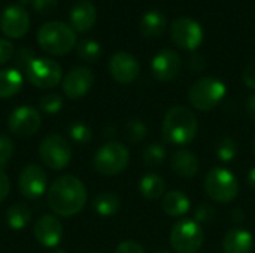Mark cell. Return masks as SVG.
I'll list each match as a JSON object with an SVG mask.
<instances>
[{"instance_id": "cell-37", "label": "cell", "mask_w": 255, "mask_h": 253, "mask_svg": "<svg viewBox=\"0 0 255 253\" xmlns=\"http://www.w3.org/2000/svg\"><path fill=\"white\" fill-rule=\"evenodd\" d=\"M13 55V45L7 39H0V66L7 63Z\"/></svg>"}, {"instance_id": "cell-45", "label": "cell", "mask_w": 255, "mask_h": 253, "mask_svg": "<svg viewBox=\"0 0 255 253\" xmlns=\"http://www.w3.org/2000/svg\"><path fill=\"white\" fill-rule=\"evenodd\" d=\"M48 253H66V251H63V249H54V251H51V252Z\"/></svg>"}, {"instance_id": "cell-31", "label": "cell", "mask_w": 255, "mask_h": 253, "mask_svg": "<svg viewBox=\"0 0 255 253\" xmlns=\"http://www.w3.org/2000/svg\"><path fill=\"white\" fill-rule=\"evenodd\" d=\"M69 136L73 140V143H76V145H87L91 140L93 133H91L88 125H85L82 122H75L73 125L69 127Z\"/></svg>"}, {"instance_id": "cell-20", "label": "cell", "mask_w": 255, "mask_h": 253, "mask_svg": "<svg viewBox=\"0 0 255 253\" xmlns=\"http://www.w3.org/2000/svg\"><path fill=\"white\" fill-rule=\"evenodd\" d=\"M170 166H172V170L178 176L185 177V179L194 177L197 174V171H199V160H197V157L193 152L187 151V149L176 151L172 155Z\"/></svg>"}, {"instance_id": "cell-38", "label": "cell", "mask_w": 255, "mask_h": 253, "mask_svg": "<svg viewBox=\"0 0 255 253\" xmlns=\"http://www.w3.org/2000/svg\"><path fill=\"white\" fill-rule=\"evenodd\" d=\"M242 79L248 88L255 89V60L245 66L244 73H242Z\"/></svg>"}, {"instance_id": "cell-34", "label": "cell", "mask_w": 255, "mask_h": 253, "mask_svg": "<svg viewBox=\"0 0 255 253\" xmlns=\"http://www.w3.org/2000/svg\"><path fill=\"white\" fill-rule=\"evenodd\" d=\"M13 154V143L7 136H0V169L4 167Z\"/></svg>"}, {"instance_id": "cell-11", "label": "cell", "mask_w": 255, "mask_h": 253, "mask_svg": "<svg viewBox=\"0 0 255 253\" xmlns=\"http://www.w3.org/2000/svg\"><path fill=\"white\" fill-rule=\"evenodd\" d=\"M42 124V118L39 112L31 106H19L12 110V113L7 118V127L9 130L22 137L33 136L39 131Z\"/></svg>"}, {"instance_id": "cell-47", "label": "cell", "mask_w": 255, "mask_h": 253, "mask_svg": "<svg viewBox=\"0 0 255 253\" xmlns=\"http://www.w3.org/2000/svg\"><path fill=\"white\" fill-rule=\"evenodd\" d=\"M254 152H255V142H254Z\"/></svg>"}, {"instance_id": "cell-33", "label": "cell", "mask_w": 255, "mask_h": 253, "mask_svg": "<svg viewBox=\"0 0 255 253\" xmlns=\"http://www.w3.org/2000/svg\"><path fill=\"white\" fill-rule=\"evenodd\" d=\"M214 216H215V209L211 204H205V203L200 204L194 212V221L200 225L212 222Z\"/></svg>"}, {"instance_id": "cell-7", "label": "cell", "mask_w": 255, "mask_h": 253, "mask_svg": "<svg viewBox=\"0 0 255 253\" xmlns=\"http://www.w3.org/2000/svg\"><path fill=\"white\" fill-rule=\"evenodd\" d=\"M205 233L194 219L179 221L170 233V245L176 253H196L203 246Z\"/></svg>"}, {"instance_id": "cell-9", "label": "cell", "mask_w": 255, "mask_h": 253, "mask_svg": "<svg viewBox=\"0 0 255 253\" xmlns=\"http://www.w3.org/2000/svg\"><path fill=\"white\" fill-rule=\"evenodd\" d=\"M25 76L37 88H54L63 81L61 66L49 58H33L25 67Z\"/></svg>"}, {"instance_id": "cell-14", "label": "cell", "mask_w": 255, "mask_h": 253, "mask_svg": "<svg viewBox=\"0 0 255 253\" xmlns=\"http://www.w3.org/2000/svg\"><path fill=\"white\" fill-rule=\"evenodd\" d=\"M94 82L93 72L87 67H75L72 69L61 81V86L64 94L72 100H79L91 89Z\"/></svg>"}, {"instance_id": "cell-15", "label": "cell", "mask_w": 255, "mask_h": 253, "mask_svg": "<svg viewBox=\"0 0 255 253\" xmlns=\"http://www.w3.org/2000/svg\"><path fill=\"white\" fill-rule=\"evenodd\" d=\"M182 67V60L179 54L173 49H161L151 63V69L154 76L161 82L173 81Z\"/></svg>"}, {"instance_id": "cell-44", "label": "cell", "mask_w": 255, "mask_h": 253, "mask_svg": "<svg viewBox=\"0 0 255 253\" xmlns=\"http://www.w3.org/2000/svg\"><path fill=\"white\" fill-rule=\"evenodd\" d=\"M18 1H19V4H21V6L28 4V3H33V0H18Z\"/></svg>"}, {"instance_id": "cell-32", "label": "cell", "mask_w": 255, "mask_h": 253, "mask_svg": "<svg viewBox=\"0 0 255 253\" xmlns=\"http://www.w3.org/2000/svg\"><path fill=\"white\" fill-rule=\"evenodd\" d=\"M39 106L40 109L45 112V113H49V115H54V113H58L63 107V98L58 95V94H46L40 98L39 101Z\"/></svg>"}, {"instance_id": "cell-40", "label": "cell", "mask_w": 255, "mask_h": 253, "mask_svg": "<svg viewBox=\"0 0 255 253\" xmlns=\"http://www.w3.org/2000/svg\"><path fill=\"white\" fill-rule=\"evenodd\" d=\"M188 66H190L191 72H202L205 69V60L200 55H193Z\"/></svg>"}, {"instance_id": "cell-43", "label": "cell", "mask_w": 255, "mask_h": 253, "mask_svg": "<svg viewBox=\"0 0 255 253\" xmlns=\"http://www.w3.org/2000/svg\"><path fill=\"white\" fill-rule=\"evenodd\" d=\"M115 134V127H111V128H105V136H114Z\"/></svg>"}, {"instance_id": "cell-3", "label": "cell", "mask_w": 255, "mask_h": 253, "mask_svg": "<svg viewBox=\"0 0 255 253\" xmlns=\"http://www.w3.org/2000/svg\"><path fill=\"white\" fill-rule=\"evenodd\" d=\"M37 43L46 54L64 55L76 45V31L61 21H48L37 31Z\"/></svg>"}, {"instance_id": "cell-5", "label": "cell", "mask_w": 255, "mask_h": 253, "mask_svg": "<svg viewBox=\"0 0 255 253\" xmlns=\"http://www.w3.org/2000/svg\"><path fill=\"white\" fill-rule=\"evenodd\" d=\"M205 191L214 201L227 204L238 197L239 182L230 170L224 167H214L205 177Z\"/></svg>"}, {"instance_id": "cell-22", "label": "cell", "mask_w": 255, "mask_h": 253, "mask_svg": "<svg viewBox=\"0 0 255 253\" xmlns=\"http://www.w3.org/2000/svg\"><path fill=\"white\" fill-rule=\"evenodd\" d=\"M167 19L158 10H149L142 16L140 21V31L148 39H155L166 31Z\"/></svg>"}, {"instance_id": "cell-6", "label": "cell", "mask_w": 255, "mask_h": 253, "mask_svg": "<svg viewBox=\"0 0 255 253\" xmlns=\"http://www.w3.org/2000/svg\"><path fill=\"white\" fill-rule=\"evenodd\" d=\"M128 160L130 154L124 145L118 142H109L96 152L93 164L97 173L103 176H115L126 170Z\"/></svg>"}, {"instance_id": "cell-24", "label": "cell", "mask_w": 255, "mask_h": 253, "mask_svg": "<svg viewBox=\"0 0 255 253\" xmlns=\"http://www.w3.org/2000/svg\"><path fill=\"white\" fill-rule=\"evenodd\" d=\"M139 189L145 198L158 200L166 192V182L161 176L151 173V174H146L142 177V180L139 183Z\"/></svg>"}, {"instance_id": "cell-30", "label": "cell", "mask_w": 255, "mask_h": 253, "mask_svg": "<svg viewBox=\"0 0 255 253\" xmlns=\"http://www.w3.org/2000/svg\"><path fill=\"white\" fill-rule=\"evenodd\" d=\"M102 48L96 40L85 39L78 45V55L85 61H96L100 57Z\"/></svg>"}, {"instance_id": "cell-13", "label": "cell", "mask_w": 255, "mask_h": 253, "mask_svg": "<svg viewBox=\"0 0 255 253\" xmlns=\"http://www.w3.org/2000/svg\"><path fill=\"white\" fill-rule=\"evenodd\" d=\"M30 27V16L21 4L7 6L0 15V30L6 37L19 39Z\"/></svg>"}, {"instance_id": "cell-42", "label": "cell", "mask_w": 255, "mask_h": 253, "mask_svg": "<svg viewBox=\"0 0 255 253\" xmlns=\"http://www.w3.org/2000/svg\"><path fill=\"white\" fill-rule=\"evenodd\" d=\"M247 182H248V186L255 191V167H253V169L250 170V173H248V180H247Z\"/></svg>"}, {"instance_id": "cell-18", "label": "cell", "mask_w": 255, "mask_h": 253, "mask_svg": "<svg viewBox=\"0 0 255 253\" xmlns=\"http://www.w3.org/2000/svg\"><path fill=\"white\" fill-rule=\"evenodd\" d=\"M96 18H97L96 6L88 0L76 1L73 4V7L70 9V13H69L70 27L75 31H79V33L88 31L94 25Z\"/></svg>"}, {"instance_id": "cell-41", "label": "cell", "mask_w": 255, "mask_h": 253, "mask_svg": "<svg viewBox=\"0 0 255 253\" xmlns=\"http://www.w3.org/2000/svg\"><path fill=\"white\" fill-rule=\"evenodd\" d=\"M245 109H247V113H248L250 119L255 122V94L248 97L247 104H245Z\"/></svg>"}, {"instance_id": "cell-28", "label": "cell", "mask_w": 255, "mask_h": 253, "mask_svg": "<svg viewBox=\"0 0 255 253\" xmlns=\"http://www.w3.org/2000/svg\"><path fill=\"white\" fill-rule=\"evenodd\" d=\"M146 133H148V128H146L145 122L140 119H131L123 128V136L130 143L140 142L146 136Z\"/></svg>"}, {"instance_id": "cell-25", "label": "cell", "mask_w": 255, "mask_h": 253, "mask_svg": "<svg viewBox=\"0 0 255 253\" xmlns=\"http://www.w3.org/2000/svg\"><path fill=\"white\" fill-rule=\"evenodd\" d=\"M30 221H31V210L25 204L16 203L7 209L6 222H7L9 228H12L15 231H21L30 224Z\"/></svg>"}, {"instance_id": "cell-4", "label": "cell", "mask_w": 255, "mask_h": 253, "mask_svg": "<svg viewBox=\"0 0 255 253\" xmlns=\"http://www.w3.org/2000/svg\"><path fill=\"white\" fill-rule=\"evenodd\" d=\"M226 92L227 88L223 81L214 76H206L200 78L191 85L188 91V98L193 107L200 112H208L215 109L221 103V100L226 97Z\"/></svg>"}, {"instance_id": "cell-16", "label": "cell", "mask_w": 255, "mask_h": 253, "mask_svg": "<svg viewBox=\"0 0 255 253\" xmlns=\"http://www.w3.org/2000/svg\"><path fill=\"white\" fill-rule=\"evenodd\" d=\"M109 72L111 76L120 84H131L136 81L140 72L139 61L128 52L120 51L112 55L109 61Z\"/></svg>"}, {"instance_id": "cell-29", "label": "cell", "mask_w": 255, "mask_h": 253, "mask_svg": "<svg viewBox=\"0 0 255 253\" xmlns=\"http://www.w3.org/2000/svg\"><path fill=\"white\" fill-rule=\"evenodd\" d=\"M215 154L224 163L233 161L236 158V155H238V143H236V140L232 139V137H223L217 145Z\"/></svg>"}, {"instance_id": "cell-10", "label": "cell", "mask_w": 255, "mask_h": 253, "mask_svg": "<svg viewBox=\"0 0 255 253\" xmlns=\"http://www.w3.org/2000/svg\"><path fill=\"white\" fill-rule=\"evenodd\" d=\"M170 37L178 48L194 51L203 40V31L197 21L188 16H181L172 22Z\"/></svg>"}, {"instance_id": "cell-1", "label": "cell", "mask_w": 255, "mask_h": 253, "mask_svg": "<svg viewBox=\"0 0 255 253\" xmlns=\"http://www.w3.org/2000/svg\"><path fill=\"white\" fill-rule=\"evenodd\" d=\"M48 204L58 216H75L87 203L85 185L75 176L66 174L54 180L48 189Z\"/></svg>"}, {"instance_id": "cell-12", "label": "cell", "mask_w": 255, "mask_h": 253, "mask_svg": "<svg viewBox=\"0 0 255 253\" xmlns=\"http://www.w3.org/2000/svg\"><path fill=\"white\" fill-rule=\"evenodd\" d=\"M18 186H19V192L25 198L36 200L45 194L48 186V176L40 166L28 164L19 173Z\"/></svg>"}, {"instance_id": "cell-39", "label": "cell", "mask_w": 255, "mask_h": 253, "mask_svg": "<svg viewBox=\"0 0 255 253\" xmlns=\"http://www.w3.org/2000/svg\"><path fill=\"white\" fill-rule=\"evenodd\" d=\"M9 189H10L9 177H7V174L4 173V170H3V169H0V203H1V201H4V198L7 197Z\"/></svg>"}, {"instance_id": "cell-27", "label": "cell", "mask_w": 255, "mask_h": 253, "mask_svg": "<svg viewBox=\"0 0 255 253\" xmlns=\"http://www.w3.org/2000/svg\"><path fill=\"white\" fill-rule=\"evenodd\" d=\"M166 157H167V151H166L164 145L157 143V142L151 143L143 151V163L148 167H158L160 164L164 163Z\"/></svg>"}, {"instance_id": "cell-8", "label": "cell", "mask_w": 255, "mask_h": 253, "mask_svg": "<svg viewBox=\"0 0 255 253\" xmlns=\"http://www.w3.org/2000/svg\"><path fill=\"white\" fill-rule=\"evenodd\" d=\"M39 157L42 163L51 170H63L72 160V149L69 142L60 134L46 136L39 146Z\"/></svg>"}, {"instance_id": "cell-35", "label": "cell", "mask_w": 255, "mask_h": 253, "mask_svg": "<svg viewBox=\"0 0 255 253\" xmlns=\"http://www.w3.org/2000/svg\"><path fill=\"white\" fill-rule=\"evenodd\" d=\"M33 9L40 13V15H49L52 13L57 6H58V1L57 0H33Z\"/></svg>"}, {"instance_id": "cell-17", "label": "cell", "mask_w": 255, "mask_h": 253, "mask_svg": "<svg viewBox=\"0 0 255 253\" xmlns=\"http://www.w3.org/2000/svg\"><path fill=\"white\" fill-rule=\"evenodd\" d=\"M34 239L45 248H55L63 237V227L58 218L52 215H43L34 222Z\"/></svg>"}, {"instance_id": "cell-23", "label": "cell", "mask_w": 255, "mask_h": 253, "mask_svg": "<svg viewBox=\"0 0 255 253\" xmlns=\"http://www.w3.org/2000/svg\"><path fill=\"white\" fill-rule=\"evenodd\" d=\"M22 88V75L16 69L0 70V98H10Z\"/></svg>"}, {"instance_id": "cell-36", "label": "cell", "mask_w": 255, "mask_h": 253, "mask_svg": "<svg viewBox=\"0 0 255 253\" xmlns=\"http://www.w3.org/2000/svg\"><path fill=\"white\" fill-rule=\"evenodd\" d=\"M115 253H145L143 248L133 240H127L118 245V248L115 249Z\"/></svg>"}, {"instance_id": "cell-26", "label": "cell", "mask_w": 255, "mask_h": 253, "mask_svg": "<svg viewBox=\"0 0 255 253\" xmlns=\"http://www.w3.org/2000/svg\"><path fill=\"white\" fill-rule=\"evenodd\" d=\"M93 210L99 216H102V218L114 216L120 210V198L115 194L102 192V194H99L94 198V201H93Z\"/></svg>"}, {"instance_id": "cell-19", "label": "cell", "mask_w": 255, "mask_h": 253, "mask_svg": "<svg viewBox=\"0 0 255 253\" xmlns=\"http://www.w3.org/2000/svg\"><path fill=\"white\" fill-rule=\"evenodd\" d=\"M223 249L224 253H253L254 237L244 228H232L224 236Z\"/></svg>"}, {"instance_id": "cell-46", "label": "cell", "mask_w": 255, "mask_h": 253, "mask_svg": "<svg viewBox=\"0 0 255 253\" xmlns=\"http://www.w3.org/2000/svg\"><path fill=\"white\" fill-rule=\"evenodd\" d=\"M155 253H170L169 251H166V249H161V251H157Z\"/></svg>"}, {"instance_id": "cell-21", "label": "cell", "mask_w": 255, "mask_h": 253, "mask_svg": "<svg viewBox=\"0 0 255 253\" xmlns=\"http://www.w3.org/2000/svg\"><path fill=\"white\" fill-rule=\"evenodd\" d=\"M190 200L181 191H170L163 197L161 207L166 215L170 218H181L188 213L190 210Z\"/></svg>"}, {"instance_id": "cell-48", "label": "cell", "mask_w": 255, "mask_h": 253, "mask_svg": "<svg viewBox=\"0 0 255 253\" xmlns=\"http://www.w3.org/2000/svg\"><path fill=\"white\" fill-rule=\"evenodd\" d=\"M94 253H96V252H94Z\"/></svg>"}, {"instance_id": "cell-2", "label": "cell", "mask_w": 255, "mask_h": 253, "mask_svg": "<svg viewBox=\"0 0 255 253\" xmlns=\"http://www.w3.org/2000/svg\"><path fill=\"white\" fill-rule=\"evenodd\" d=\"M199 130L194 112L185 106H175L167 110L163 121V137L173 146L190 145Z\"/></svg>"}]
</instances>
